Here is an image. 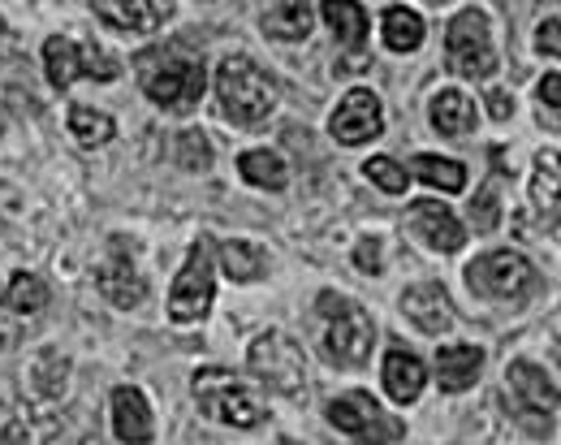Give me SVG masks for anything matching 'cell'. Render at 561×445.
<instances>
[{"label": "cell", "instance_id": "1", "mask_svg": "<svg viewBox=\"0 0 561 445\" xmlns=\"http://www.w3.org/2000/svg\"><path fill=\"white\" fill-rule=\"evenodd\" d=\"M216 100L225 122L233 126H255L273 113L277 104V87L268 82V75L251 61V57H225L216 70Z\"/></svg>", "mask_w": 561, "mask_h": 445}, {"label": "cell", "instance_id": "2", "mask_svg": "<svg viewBox=\"0 0 561 445\" xmlns=\"http://www.w3.org/2000/svg\"><path fill=\"white\" fill-rule=\"evenodd\" d=\"M316 307L324 316V355H329V364H337V368L367 364L371 342H376L371 316L354 298H342V295H320Z\"/></svg>", "mask_w": 561, "mask_h": 445}, {"label": "cell", "instance_id": "3", "mask_svg": "<svg viewBox=\"0 0 561 445\" xmlns=\"http://www.w3.org/2000/svg\"><path fill=\"white\" fill-rule=\"evenodd\" d=\"M195 402L204 407V415L233 424V429H255L264 424V407L260 398L225 368H204L195 372Z\"/></svg>", "mask_w": 561, "mask_h": 445}, {"label": "cell", "instance_id": "4", "mask_svg": "<svg viewBox=\"0 0 561 445\" xmlns=\"http://www.w3.org/2000/svg\"><path fill=\"white\" fill-rule=\"evenodd\" d=\"M247 364L280 398H289V402L307 398V360L285 333H260L251 355H247Z\"/></svg>", "mask_w": 561, "mask_h": 445}, {"label": "cell", "instance_id": "5", "mask_svg": "<svg viewBox=\"0 0 561 445\" xmlns=\"http://www.w3.org/2000/svg\"><path fill=\"white\" fill-rule=\"evenodd\" d=\"M204 87H208V70L204 61L195 57H160V61H147L142 70V91L160 104V109H173V113H186L204 100Z\"/></svg>", "mask_w": 561, "mask_h": 445}, {"label": "cell", "instance_id": "6", "mask_svg": "<svg viewBox=\"0 0 561 445\" xmlns=\"http://www.w3.org/2000/svg\"><path fill=\"white\" fill-rule=\"evenodd\" d=\"M445 57L449 70L462 78H489L496 75V48L489 35V18L480 9H462L449 31H445Z\"/></svg>", "mask_w": 561, "mask_h": 445}, {"label": "cell", "instance_id": "7", "mask_svg": "<svg viewBox=\"0 0 561 445\" xmlns=\"http://www.w3.org/2000/svg\"><path fill=\"white\" fill-rule=\"evenodd\" d=\"M467 282L476 295L489 298H527L536 290V269L518 251H489L467 269Z\"/></svg>", "mask_w": 561, "mask_h": 445}, {"label": "cell", "instance_id": "8", "mask_svg": "<svg viewBox=\"0 0 561 445\" xmlns=\"http://www.w3.org/2000/svg\"><path fill=\"white\" fill-rule=\"evenodd\" d=\"M329 424L363 445H389L402 437V424L380 411L371 393H342L329 402Z\"/></svg>", "mask_w": 561, "mask_h": 445}, {"label": "cell", "instance_id": "9", "mask_svg": "<svg viewBox=\"0 0 561 445\" xmlns=\"http://www.w3.org/2000/svg\"><path fill=\"white\" fill-rule=\"evenodd\" d=\"M211 295H216V277H211V251L208 242H195L178 282H173V295H169V316L178 324H195L204 320L211 307Z\"/></svg>", "mask_w": 561, "mask_h": 445}, {"label": "cell", "instance_id": "10", "mask_svg": "<svg viewBox=\"0 0 561 445\" xmlns=\"http://www.w3.org/2000/svg\"><path fill=\"white\" fill-rule=\"evenodd\" d=\"M48 307V286L35 273H13L9 282L0 277V351H9L26 324L39 320V311Z\"/></svg>", "mask_w": 561, "mask_h": 445}, {"label": "cell", "instance_id": "11", "mask_svg": "<svg viewBox=\"0 0 561 445\" xmlns=\"http://www.w3.org/2000/svg\"><path fill=\"white\" fill-rule=\"evenodd\" d=\"M329 130H333V139H337V144H346V148H358V144L376 139V135L385 130L380 100H376L367 87H354L351 95L337 104V113H333Z\"/></svg>", "mask_w": 561, "mask_h": 445}, {"label": "cell", "instance_id": "12", "mask_svg": "<svg viewBox=\"0 0 561 445\" xmlns=\"http://www.w3.org/2000/svg\"><path fill=\"white\" fill-rule=\"evenodd\" d=\"M91 9L126 35H151L169 18V0H91Z\"/></svg>", "mask_w": 561, "mask_h": 445}, {"label": "cell", "instance_id": "13", "mask_svg": "<svg viewBox=\"0 0 561 445\" xmlns=\"http://www.w3.org/2000/svg\"><path fill=\"white\" fill-rule=\"evenodd\" d=\"M510 393L518 398V407L527 415H553L558 411V385H553V376L545 368H536V364H527V360L510 364Z\"/></svg>", "mask_w": 561, "mask_h": 445}, {"label": "cell", "instance_id": "14", "mask_svg": "<svg viewBox=\"0 0 561 445\" xmlns=\"http://www.w3.org/2000/svg\"><path fill=\"white\" fill-rule=\"evenodd\" d=\"M113 433L126 445H147L156 424H151V407L135 385H117L113 389Z\"/></svg>", "mask_w": 561, "mask_h": 445}, {"label": "cell", "instance_id": "15", "mask_svg": "<svg viewBox=\"0 0 561 445\" xmlns=\"http://www.w3.org/2000/svg\"><path fill=\"white\" fill-rule=\"evenodd\" d=\"M411 229L420 233L432 251H445V255H454V251L462 247V238H467V233H462V225H458V217H454L449 208L432 204V199L411 204Z\"/></svg>", "mask_w": 561, "mask_h": 445}, {"label": "cell", "instance_id": "16", "mask_svg": "<svg viewBox=\"0 0 561 445\" xmlns=\"http://www.w3.org/2000/svg\"><path fill=\"white\" fill-rule=\"evenodd\" d=\"M402 311L411 316V324L423 329V333H445L454 324V307H449V295L445 286L436 282H423V286H411L402 295Z\"/></svg>", "mask_w": 561, "mask_h": 445}, {"label": "cell", "instance_id": "17", "mask_svg": "<svg viewBox=\"0 0 561 445\" xmlns=\"http://www.w3.org/2000/svg\"><path fill=\"white\" fill-rule=\"evenodd\" d=\"M100 295L108 298L113 307H122V311H130V307H139L142 298H147V286H142L139 269L130 264V255H113L108 264H100Z\"/></svg>", "mask_w": 561, "mask_h": 445}, {"label": "cell", "instance_id": "18", "mask_svg": "<svg viewBox=\"0 0 561 445\" xmlns=\"http://www.w3.org/2000/svg\"><path fill=\"white\" fill-rule=\"evenodd\" d=\"M480 368H484V351H480V346H467V342H458V346H436V376H440V389L458 393V389L476 385Z\"/></svg>", "mask_w": 561, "mask_h": 445}, {"label": "cell", "instance_id": "19", "mask_svg": "<svg viewBox=\"0 0 561 445\" xmlns=\"http://www.w3.org/2000/svg\"><path fill=\"white\" fill-rule=\"evenodd\" d=\"M423 380H427V372L423 364L411 355V351H389V360H385V393L393 398V402H415L423 393Z\"/></svg>", "mask_w": 561, "mask_h": 445}, {"label": "cell", "instance_id": "20", "mask_svg": "<svg viewBox=\"0 0 561 445\" xmlns=\"http://www.w3.org/2000/svg\"><path fill=\"white\" fill-rule=\"evenodd\" d=\"M427 117H432V126H436L440 135H449V139H462V135L476 130V104H471L462 91H440V95H432Z\"/></svg>", "mask_w": 561, "mask_h": 445}, {"label": "cell", "instance_id": "21", "mask_svg": "<svg viewBox=\"0 0 561 445\" xmlns=\"http://www.w3.org/2000/svg\"><path fill=\"white\" fill-rule=\"evenodd\" d=\"M311 22H316L311 0H268L264 9V31L277 39H307Z\"/></svg>", "mask_w": 561, "mask_h": 445}, {"label": "cell", "instance_id": "22", "mask_svg": "<svg viewBox=\"0 0 561 445\" xmlns=\"http://www.w3.org/2000/svg\"><path fill=\"white\" fill-rule=\"evenodd\" d=\"M61 433V420L53 415V411H35V407H22L13 420H9V429H4V445H48L53 437Z\"/></svg>", "mask_w": 561, "mask_h": 445}, {"label": "cell", "instance_id": "23", "mask_svg": "<svg viewBox=\"0 0 561 445\" xmlns=\"http://www.w3.org/2000/svg\"><path fill=\"white\" fill-rule=\"evenodd\" d=\"M220 269H225L233 282H260L264 269H268V255H264L260 242L233 238V242H220Z\"/></svg>", "mask_w": 561, "mask_h": 445}, {"label": "cell", "instance_id": "24", "mask_svg": "<svg viewBox=\"0 0 561 445\" xmlns=\"http://www.w3.org/2000/svg\"><path fill=\"white\" fill-rule=\"evenodd\" d=\"M44 70H48V82L53 87H70L73 78L82 75V44H73L66 35H53L48 44H44Z\"/></svg>", "mask_w": 561, "mask_h": 445}, {"label": "cell", "instance_id": "25", "mask_svg": "<svg viewBox=\"0 0 561 445\" xmlns=\"http://www.w3.org/2000/svg\"><path fill=\"white\" fill-rule=\"evenodd\" d=\"M411 173L420 182H427L432 191H445V195L467 191V169L458 160H445V156H415L411 160Z\"/></svg>", "mask_w": 561, "mask_h": 445}, {"label": "cell", "instance_id": "26", "mask_svg": "<svg viewBox=\"0 0 561 445\" xmlns=\"http://www.w3.org/2000/svg\"><path fill=\"white\" fill-rule=\"evenodd\" d=\"M320 13H324V22L333 26V35L346 48H363V39H367V13L354 0H324Z\"/></svg>", "mask_w": 561, "mask_h": 445}, {"label": "cell", "instance_id": "27", "mask_svg": "<svg viewBox=\"0 0 561 445\" xmlns=\"http://www.w3.org/2000/svg\"><path fill=\"white\" fill-rule=\"evenodd\" d=\"M238 173H242L251 186H260V191H280V186L289 182L285 160H280L277 151H247V156L238 160Z\"/></svg>", "mask_w": 561, "mask_h": 445}, {"label": "cell", "instance_id": "28", "mask_svg": "<svg viewBox=\"0 0 561 445\" xmlns=\"http://www.w3.org/2000/svg\"><path fill=\"white\" fill-rule=\"evenodd\" d=\"M385 44L393 53H415L423 44V18L411 9H389L385 13Z\"/></svg>", "mask_w": 561, "mask_h": 445}, {"label": "cell", "instance_id": "29", "mask_svg": "<svg viewBox=\"0 0 561 445\" xmlns=\"http://www.w3.org/2000/svg\"><path fill=\"white\" fill-rule=\"evenodd\" d=\"M113 117L108 113H95V109H87V104H73L70 109V135L82 144V148H100V144H108L113 139Z\"/></svg>", "mask_w": 561, "mask_h": 445}, {"label": "cell", "instance_id": "30", "mask_svg": "<svg viewBox=\"0 0 561 445\" xmlns=\"http://www.w3.org/2000/svg\"><path fill=\"white\" fill-rule=\"evenodd\" d=\"M558 151H545L540 160H536V186H531V199H536V208L540 213H549V217H558Z\"/></svg>", "mask_w": 561, "mask_h": 445}, {"label": "cell", "instance_id": "31", "mask_svg": "<svg viewBox=\"0 0 561 445\" xmlns=\"http://www.w3.org/2000/svg\"><path fill=\"white\" fill-rule=\"evenodd\" d=\"M363 173H367L385 195H407V186H411V173H407L398 160H389V156H371V160L363 164Z\"/></svg>", "mask_w": 561, "mask_h": 445}, {"label": "cell", "instance_id": "32", "mask_svg": "<svg viewBox=\"0 0 561 445\" xmlns=\"http://www.w3.org/2000/svg\"><path fill=\"white\" fill-rule=\"evenodd\" d=\"M178 164H182L186 173H204V169H211V144L204 130H186V135H178Z\"/></svg>", "mask_w": 561, "mask_h": 445}, {"label": "cell", "instance_id": "33", "mask_svg": "<svg viewBox=\"0 0 561 445\" xmlns=\"http://www.w3.org/2000/svg\"><path fill=\"white\" fill-rule=\"evenodd\" d=\"M496 221H501V213H496V186H484L480 195H476V204H471V225L480 229V233H489V229H496Z\"/></svg>", "mask_w": 561, "mask_h": 445}, {"label": "cell", "instance_id": "34", "mask_svg": "<svg viewBox=\"0 0 561 445\" xmlns=\"http://www.w3.org/2000/svg\"><path fill=\"white\" fill-rule=\"evenodd\" d=\"M82 75L87 78H100V82H113V78L122 75V66L108 57V53H100V48H82Z\"/></svg>", "mask_w": 561, "mask_h": 445}, {"label": "cell", "instance_id": "35", "mask_svg": "<svg viewBox=\"0 0 561 445\" xmlns=\"http://www.w3.org/2000/svg\"><path fill=\"white\" fill-rule=\"evenodd\" d=\"M354 264H358L363 273H380V269H385V242H380V238H363V242L354 247Z\"/></svg>", "mask_w": 561, "mask_h": 445}, {"label": "cell", "instance_id": "36", "mask_svg": "<svg viewBox=\"0 0 561 445\" xmlns=\"http://www.w3.org/2000/svg\"><path fill=\"white\" fill-rule=\"evenodd\" d=\"M558 31H561V22H558V18H549V22L536 31V48H540V53H549V57H558V53H561Z\"/></svg>", "mask_w": 561, "mask_h": 445}, {"label": "cell", "instance_id": "37", "mask_svg": "<svg viewBox=\"0 0 561 445\" xmlns=\"http://www.w3.org/2000/svg\"><path fill=\"white\" fill-rule=\"evenodd\" d=\"M540 100L549 104V117H553V126H558V109H561V75H549L540 82Z\"/></svg>", "mask_w": 561, "mask_h": 445}, {"label": "cell", "instance_id": "38", "mask_svg": "<svg viewBox=\"0 0 561 445\" xmlns=\"http://www.w3.org/2000/svg\"><path fill=\"white\" fill-rule=\"evenodd\" d=\"M489 113L496 117V122H505V117L514 113V100H510L505 91H492V95H489Z\"/></svg>", "mask_w": 561, "mask_h": 445}, {"label": "cell", "instance_id": "39", "mask_svg": "<svg viewBox=\"0 0 561 445\" xmlns=\"http://www.w3.org/2000/svg\"><path fill=\"white\" fill-rule=\"evenodd\" d=\"M4 53H9V26L0 22V57H4Z\"/></svg>", "mask_w": 561, "mask_h": 445}]
</instances>
